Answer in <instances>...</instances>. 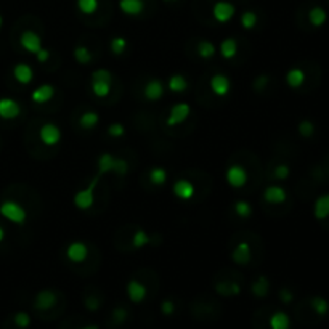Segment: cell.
<instances>
[{"instance_id": "cell-36", "label": "cell", "mask_w": 329, "mask_h": 329, "mask_svg": "<svg viewBox=\"0 0 329 329\" xmlns=\"http://www.w3.org/2000/svg\"><path fill=\"white\" fill-rule=\"evenodd\" d=\"M149 182L155 186H161L167 182V170L164 167H153L149 170Z\"/></svg>"}, {"instance_id": "cell-1", "label": "cell", "mask_w": 329, "mask_h": 329, "mask_svg": "<svg viewBox=\"0 0 329 329\" xmlns=\"http://www.w3.org/2000/svg\"><path fill=\"white\" fill-rule=\"evenodd\" d=\"M109 172H114L119 177H125L129 173V161L124 158L113 156L111 153H103V155L98 156L96 161V175L103 177Z\"/></svg>"}, {"instance_id": "cell-17", "label": "cell", "mask_w": 329, "mask_h": 329, "mask_svg": "<svg viewBox=\"0 0 329 329\" xmlns=\"http://www.w3.org/2000/svg\"><path fill=\"white\" fill-rule=\"evenodd\" d=\"M55 93H57V90H55V87L52 84H42V85L37 87L36 90H32L31 100L34 102L36 105H45L50 100H53Z\"/></svg>"}, {"instance_id": "cell-3", "label": "cell", "mask_w": 329, "mask_h": 329, "mask_svg": "<svg viewBox=\"0 0 329 329\" xmlns=\"http://www.w3.org/2000/svg\"><path fill=\"white\" fill-rule=\"evenodd\" d=\"M100 179H102L100 175H95V179L90 182V185L87 186V188H82L74 194L72 203L79 211H89L95 204V188H96L98 182H100Z\"/></svg>"}, {"instance_id": "cell-47", "label": "cell", "mask_w": 329, "mask_h": 329, "mask_svg": "<svg viewBox=\"0 0 329 329\" xmlns=\"http://www.w3.org/2000/svg\"><path fill=\"white\" fill-rule=\"evenodd\" d=\"M36 60H37L39 63H47V61L50 60V50L42 47V48L36 53Z\"/></svg>"}, {"instance_id": "cell-46", "label": "cell", "mask_w": 329, "mask_h": 329, "mask_svg": "<svg viewBox=\"0 0 329 329\" xmlns=\"http://www.w3.org/2000/svg\"><path fill=\"white\" fill-rule=\"evenodd\" d=\"M161 312L167 316L173 315L175 313V303L172 300H162L161 302Z\"/></svg>"}, {"instance_id": "cell-49", "label": "cell", "mask_w": 329, "mask_h": 329, "mask_svg": "<svg viewBox=\"0 0 329 329\" xmlns=\"http://www.w3.org/2000/svg\"><path fill=\"white\" fill-rule=\"evenodd\" d=\"M280 299H281L283 303H291L292 299H294V294L289 289H281L280 291Z\"/></svg>"}, {"instance_id": "cell-42", "label": "cell", "mask_w": 329, "mask_h": 329, "mask_svg": "<svg viewBox=\"0 0 329 329\" xmlns=\"http://www.w3.org/2000/svg\"><path fill=\"white\" fill-rule=\"evenodd\" d=\"M289 175H291V167L288 164H278L275 170H273V177L276 180H288Z\"/></svg>"}, {"instance_id": "cell-11", "label": "cell", "mask_w": 329, "mask_h": 329, "mask_svg": "<svg viewBox=\"0 0 329 329\" xmlns=\"http://www.w3.org/2000/svg\"><path fill=\"white\" fill-rule=\"evenodd\" d=\"M89 256V247L82 241H74L66 247V257L72 263H82Z\"/></svg>"}, {"instance_id": "cell-43", "label": "cell", "mask_w": 329, "mask_h": 329, "mask_svg": "<svg viewBox=\"0 0 329 329\" xmlns=\"http://www.w3.org/2000/svg\"><path fill=\"white\" fill-rule=\"evenodd\" d=\"M108 135L109 137H114V138H120L125 135V127L120 124V122H114L111 125H108Z\"/></svg>"}, {"instance_id": "cell-27", "label": "cell", "mask_w": 329, "mask_h": 329, "mask_svg": "<svg viewBox=\"0 0 329 329\" xmlns=\"http://www.w3.org/2000/svg\"><path fill=\"white\" fill-rule=\"evenodd\" d=\"M218 52H220V55L225 60H232L238 55V42L232 37L223 39L220 47H218Z\"/></svg>"}, {"instance_id": "cell-41", "label": "cell", "mask_w": 329, "mask_h": 329, "mask_svg": "<svg viewBox=\"0 0 329 329\" xmlns=\"http://www.w3.org/2000/svg\"><path fill=\"white\" fill-rule=\"evenodd\" d=\"M13 323H15L19 329H28L29 324H31V316H29V313H26V312H18V313L13 316Z\"/></svg>"}, {"instance_id": "cell-8", "label": "cell", "mask_w": 329, "mask_h": 329, "mask_svg": "<svg viewBox=\"0 0 329 329\" xmlns=\"http://www.w3.org/2000/svg\"><path fill=\"white\" fill-rule=\"evenodd\" d=\"M19 43H21V47H23L28 53H32V55H36L43 47L42 45V37L37 34L36 31H32V29L23 31V34L19 36Z\"/></svg>"}, {"instance_id": "cell-38", "label": "cell", "mask_w": 329, "mask_h": 329, "mask_svg": "<svg viewBox=\"0 0 329 329\" xmlns=\"http://www.w3.org/2000/svg\"><path fill=\"white\" fill-rule=\"evenodd\" d=\"M100 2L98 0H78V8L84 15H95Z\"/></svg>"}, {"instance_id": "cell-40", "label": "cell", "mask_w": 329, "mask_h": 329, "mask_svg": "<svg viewBox=\"0 0 329 329\" xmlns=\"http://www.w3.org/2000/svg\"><path fill=\"white\" fill-rule=\"evenodd\" d=\"M297 130H299V134L302 137L309 138V137H312L315 134V124L312 122V120H309V119H303V120H300V122H299Z\"/></svg>"}, {"instance_id": "cell-28", "label": "cell", "mask_w": 329, "mask_h": 329, "mask_svg": "<svg viewBox=\"0 0 329 329\" xmlns=\"http://www.w3.org/2000/svg\"><path fill=\"white\" fill-rule=\"evenodd\" d=\"M250 291H252V294H254L256 297H259V299L267 297L268 291H270V281H268V278H267V276H259L254 283H252Z\"/></svg>"}, {"instance_id": "cell-13", "label": "cell", "mask_w": 329, "mask_h": 329, "mask_svg": "<svg viewBox=\"0 0 329 329\" xmlns=\"http://www.w3.org/2000/svg\"><path fill=\"white\" fill-rule=\"evenodd\" d=\"M21 114V105L13 98H0V117L4 120H13Z\"/></svg>"}, {"instance_id": "cell-9", "label": "cell", "mask_w": 329, "mask_h": 329, "mask_svg": "<svg viewBox=\"0 0 329 329\" xmlns=\"http://www.w3.org/2000/svg\"><path fill=\"white\" fill-rule=\"evenodd\" d=\"M209 87L214 95L223 98L232 92V81L225 74H214L209 81Z\"/></svg>"}, {"instance_id": "cell-20", "label": "cell", "mask_w": 329, "mask_h": 329, "mask_svg": "<svg viewBox=\"0 0 329 329\" xmlns=\"http://www.w3.org/2000/svg\"><path fill=\"white\" fill-rule=\"evenodd\" d=\"M13 78L16 82H19L21 85H28L34 79V71L29 64L26 63H18L13 68Z\"/></svg>"}, {"instance_id": "cell-4", "label": "cell", "mask_w": 329, "mask_h": 329, "mask_svg": "<svg viewBox=\"0 0 329 329\" xmlns=\"http://www.w3.org/2000/svg\"><path fill=\"white\" fill-rule=\"evenodd\" d=\"M225 179L232 188H243L249 180V173L246 167L241 166V164H232L225 172Z\"/></svg>"}, {"instance_id": "cell-21", "label": "cell", "mask_w": 329, "mask_h": 329, "mask_svg": "<svg viewBox=\"0 0 329 329\" xmlns=\"http://www.w3.org/2000/svg\"><path fill=\"white\" fill-rule=\"evenodd\" d=\"M313 215L316 220H326L329 217V193L321 194L313 204Z\"/></svg>"}, {"instance_id": "cell-34", "label": "cell", "mask_w": 329, "mask_h": 329, "mask_svg": "<svg viewBox=\"0 0 329 329\" xmlns=\"http://www.w3.org/2000/svg\"><path fill=\"white\" fill-rule=\"evenodd\" d=\"M233 211L239 218H249L252 215V204L246 199H239L233 204Z\"/></svg>"}, {"instance_id": "cell-5", "label": "cell", "mask_w": 329, "mask_h": 329, "mask_svg": "<svg viewBox=\"0 0 329 329\" xmlns=\"http://www.w3.org/2000/svg\"><path fill=\"white\" fill-rule=\"evenodd\" d=\"M191 114V106L188 103H175L172 108H170V111H169V116L166 119V124L169 127H177L180 124H183L186 119L190 117Z\"/></svg>"}, {"instance_id": "cell-29", "label": "cell", "mask_w": 329, "mask_h": 329, "mask_svg": "<svg viewBox=\"0 0 329 329\" xmlns=\"http://www.w3.org/2000/svg\"><path fill=\"white\" fill-rule=\"evenodd\" d=\"M167 87L172 93H183L186 89H188V82H186L185 75L182 74H172L169 81H167Z\"/></svg>"}, {"instance_id": "cell-12", "label": "cell", "mask_w": 329, "mask_h": 329, "mask_svg": "<svg viewBox=\"0 0 329 329\" xmlns=\"http://www.w3.org/2000/svg\"><path fill=\"white\" fill-rule=\"evenodd\" d=\"M58 302V295L55 291L52 289H42L40 292H37L36 299H34V307L37 310H50L53 309Z\"/></svg>"}, {"instance_id": "cell-52", "label": "cell", "mask_w": 329, "mask_h": 329, "mask_svg": "<svg viewBox=\"0 0 329 329\" xmlns=\"http://www.w3.org/2000/svg\"><path fill=\"white\" fill-rule=\"evenodd\" d=\"M2 24H4V18H2V15H0V29H2Z\"/></svg>"}, {"instance_id": "cell-48", "label": "cell", "mask_w": 329, "mask_h": 329, "mask_svg": "<svg viewBox=\"0 0 329 329\" xmlns=\"http://www.w3.org/2000/svg\"><path fill=\"white\" fill-rule=\"evenodd\" d=\"M268 81H270V79H268V75L262 74L260 78L254 82V89H256V90H263V89H265V87H267Z\"/></svg>"}, {"instance_id": "cell-10", "label": "cell", "mask_w": 329, "mask_h": 329, "mask_svg": "<svg viewBox=\"0 0 329 329\" xmlns=\"http://www.w3.org/2000/svg\"><path fill=\"white\" fill-rule=\"evenodd\" d=\"M172 191H173V196L179 197L180 201H190V199H193L196 188L190 180L179 179V180H175V183L172 186Z\"/></svg>"}, {"instance_id": "cell-18", "label": "cell", "mask_w": 329, "mask_h": 329, "mask_svg": "<svg viewBox=\"0 0 329 329\" xmlns=\"http://www.w3.org/2000/svg\"><path fill=\"white\" fill-rule=\"evenodd\" d=\"M164 90H166V87H164V84L159 79H151L145 85L143 96L148 102H159L164 96Z\"/></svg>"}, {"instance_id": "cell-19", "label": "cell", "mask_w": 329, "mask_h": 329, "mask_svg": "<svg viewBox=\"0 0 329 329\" xmlns=\"http://www.w3.org/2000/svg\"><path fill=\"white\" fill-rule=\"evenodd\" d=\"M119 8L127 16H138L145 12V0H119Z\"/></svg>"}, {"instance_id": "cell-26", "label": "cell", "mask_w": 329, "mask_h": 329, "mask_svg": "<svg viewBox=\"0 0 329 329\" xmlns=\"http://www.w3.org/2000/svg\"><path fill=\"white\" fill-rule=\"evenodd\" d=\"M270 329H289L291 327V318L284 312H275L270 316Z\"/></svg>"}, {"instance_id": "cell-6", "label": "cell", "mask_w": 329, "mask_h": 329, "mask_svg": "<svg viewBox=\"0 0 329 329\" xmlns=\"http://www.w3.org/2000/svg\"><path fill=\"white\" fill-rule=\"evenodd\" d=\"M236 13V7L228 2V0H218L212 7V16L215 18L217 23L225 24L228 21H232Z\"/></svg>"}, {"instance_id": "cell-32", "label": "cell", "mask_w": 329, "mask_h": 329, "mask_svg": "<svg viewBox=\"0 0 329 329\" xmlns=\"http://www.w3.org/2000/svg\"><path fill=\"white\" fill-rule=\"evenodd\" d=\"M197 55H199L201 58L204 60H211L215 52H217V47L214 45V43L211 40H201L199 43H197Z\"/></svg>"}, {"instance_id": "cell-22", "label": "cell", "mask_w": 329, "mask_h": 329, "mask_svg": "<svg viewBox=\"0 0 329 329\" xmlns=\"http://www.w3.org/2000/svg\"><path fill=\"white\" fill-rule=\"evenodd\" d=\"M305 71L300 68H291L286 72V84L291 87V89H300V87L305 84Z\"/></svg>"}, {"instance_id": "cell-24", "label": "cell", "mask_w": 329, "mask_h": 329, "mask_svg": "<svg viewBox=\"0 0 329 329\" xmlns=\"http://www.w3.org/2000/svg\"><path fill=\"white\" fill-rule=\"evenodd\" d=\"M215 292L228 297V295H239L241 294V286L236 281H218L215 284Z\"/></svg>"}, {"instance_id": "cell-45", "label": "cell", "mask_w": 329, "mask_h": 329, "mask_svg": "<svg viewBox=\"0 0 329 329\" xmlns=\"http://www.w3.org/2000/svg\"><path fill=\"white\" fill-rule=\"evenodd\" d=\"M84 305H85V309H87V310H90V312H96V310L102 307V302L98 300L96 297H87V299L84 300Z\"/></svg>"}, {"instance_id": "cell-23", "label": "cell", "mask_w": 329, "mask_h": 329, "mask_svg": "<svg viewBox=\"0 0 329 329\" xmlns=\"http://www.w3.org/2000/svg\"><path fill=\"white\" fill-rule=\"evenodd\" d=\"M111 84L113 81H103V79H90V89L92 93L98 98H106L111 93Z\"/></svg>"}, {"instance_id": "cell-14", "label": "cell", "mask_w": 329, "mask_h": 329, "mask_svg": "<svg viewBox=\"0 0 329 329\" xmlns=\"http://www.w3.org/2000/svg\"><path fill=\"white\" fill-rule=\"evenodd\" d=\"M127 295H129V299L130 302H134V303H141L145 299H146V295H148V289L146 286L141 281L138 280H130L127 283Z\"/></svg>"}, {"instance_id": "cell-15", "label": "cell", "mask_w": 329, "mask_h": 329, "mask_svg": "<svg viewBox=\"0 0 329 329\" xmlns=\"http://www.w3.org/2000/svg\"><path fill=\"white\" fill-rule=\"evenodd\" d=\"M252 259V247L247 241H241L232 250V260L236 265H247Z\"/></svg>"}, {"instance_id": "cell-51", "label": "cell", "mask_w": 329, "mask_h": 329, "mask_svg": "<svg viewBox=\"0 0 329 329\" xmlns=\"http://www.w3.org/2000/svg\"><path fill=\"white\" fill-rule=\"evenodd\" d=\"M79 329H100V327L95 326V324H90V326H82V327H79Z\"/></svg>"}, {"instance_id": "cell-7", "label": "cell", "mask_w": 329, "mask_h": 329, "mask_svg": "<svg viewBox=\"0 0 329 329\" xmlns=\"http://www.w3.org/2000/svg\"><path fill=\"white\" fill-rule=\"evenodd\" d=\"M39 138L45 146H57L61 141V130L53 122L43 124L39 130Z\"/></svg>"}, {"instance_id": "cell-35", "label": "cell", "mask_w": 329, "mask_h": 329, "mask_svg": "<svg viewBox=\"0 0 329 329\" xmlns=\"http://www.w3.org/2000/svg\"><path fill=\"white\" fill-rule=\"evenodd\" d=\"M127 45H129V42H127V39L125 37H122V36H116V37H113L111 39V42H109V50H111V53L113 55H122V53H125V50H127Z\"/></svg>"}, {"instance_id": "cell-37", "label": "cell", "mask_w": 329, "mask_h": 329, "mask_svg": "<svg viewBox=\"0 0 329 329\" xmlns=\"http://www.w3.org/2000/svg\"><path fill=\"white\" fill-rule=\"evenodd\" d=\"M241 26H243L246 31H250L254 29L259 23V16L256 12H252V10H246V12L241 15Z\"/></svg>"}, {"instance_id": "cell-50", "label": "cell", "mask_w": 329, "mask_h": 329, "mask_svg": "<svg viewBox=\"0 0 329 329\" xmlns=\"http://www.w3.org/2000/svg\"><path fill=\"white\" fill-rule=\"evenodd\" d=\"M5 236H7V233H5V228L4 226H0V243L5 239Z\"/></svg>"}, {"instance_id": "cell-44", "label": "cell", "mask_w": 329, "mask_h": 329, "mask_svg": "<svg viewBox=\"0 0 329 329\" xmlns=\"http://www.w3.org/2000/svg\"><path fill=\"white\" fill-rule=\"evenodd\" d=\"M127 316H129V312H127V309H124V307H117V309L113 310V320L117 324H122L127 320Z\"/></svg>"}, {"instance_id": "cell-25", "label": "cell", "mask_w": 329, "mask_h": 329, "mask_svg": "<svg viewBox=\"0 0 329 329\" xmlns=\"http://www.w3.org/2000/svg\"><path fill=\"white\" fill-rule=\"evenodd\" d=\"M309 21H310V24L313 28H321L324 26V23L327 21V13H326V10L320 5H316V7H312L310 8V12H309Z\"/></svg>"}, {"instance_id": "cell-53", "label": "cell", "mask_w": 329, "mask_h": 329, "mask_svg": "<svg viewBox=\"0 0 329 329\" xmlns=\"http://www.w3.org/2000/svg\"><path fill=\"white\" fill-rule=\"evenodd\" d=\"M164 2H167V4H172V2H177V0H164Z\"/></svg>"}, {"instance_id": "cell-30", "label": "cell", "mask_w": 329, "mask_h": 329, "mask_svg": "<svg viewBox=\"0 0 329 329\" xmlns=\"http://www.w3.org/2000/svg\"><path fill=\"white\" fill-rule=\"evenodd\" d=\"M98 122H100V114L96 111H85L79 117V125L84 130H93L98 125Z\"/></svg>"}, {"instance_id": "cell-16", "label": "cell", "mask_w": 329, "mask_h": 329, "mask_svg": "<svg viewBox=\"0 0 329 329\" xmlns=\"http://www.w3.org/2000/svg\"><path fill=\"white\" fill-rule=\"evenodd\" d=\"M263 199H265L268 204L278 206V204L286 203L288 193L280 185H270V186H267V188H265V191H263Z\"/></svg>"}, {"instance_id": "cell-39", "label": "cell", "mask_w": 329, "mask_h": 329, "mask_svg": "<svg viewBox=\"0 0 329 329\" xmlns=\"http://www.w3.org/2000/svg\"><path fill=\"white\" fill-rule=\"evenodd\" d=\"M310 305H312V309L315 310V313L320 315V316H324L329 312V302L324 297H320V295L313 297L310 300Z\"/></svg>"}, {"instance_id": "cell-2", "label": "cell", "mask_w": 329, "mask_h": 329, "mask_svg": "<svg viewBox=\"0 0 329 329\" xmlns=\"http://www.w3.org/2000/svg\"><path fill=\"white\" fill-rule=\"evenodd\" d=\"M0 215H2L5 220L12 222L15 225H24L28 220L26 209L13 199H7L0 204Z\"/></svg>"}, {"instance_id": "cell-33", "label": "cell", "mask_w": 329, "mask_h": 329, "mask_svg": "<svg viewBox=\"0 0 329 329\" xmlns=\"http://www.w3.org/2000/svg\"><path fill=\"white\" fill-rule=\"evenodd\" d=\"M72 55H74L75 61H78L79 64H90L92 60H93L92 52H90L89 48H87L85 45H78V47L74 48Z\"/></svg>"}, {"instance_id": "cell-31", "label": "cell", "mask_w": 329, "mask_h": 329, "mask_svg": "<svg viewBox=\"0 0 329 329\" xmlns=\"http://www.w3.org/2000/svg\"><path fill=\"white\" fill-rule=\"evenodd\" d=\"M149 243H151V236L143 228L135 230V233L132 235V247H134V249H143Z\"/></svg>"}]
</instances>
